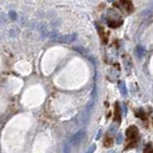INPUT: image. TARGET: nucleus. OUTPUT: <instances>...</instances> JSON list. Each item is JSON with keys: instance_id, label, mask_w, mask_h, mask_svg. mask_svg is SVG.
Masks as SVG:
<instances>
[{"instance_id": "2eb2a0df", "label": "nucleus", "mask_w": 153, "mask_h": 153, "mask_svg": "<svg viewBox=\"0 0 153 153\" xmlns=\"http://www.w3.org/2000/svg\"><path fill=\"white\" fill-rule=\"evenodd\" d=\"M117 143H122V140H123V138H122V133H119L118 135H117Z\"/></svg>"}, {"instance_id": "f03ea898", "label": "nucleus", "mask_w": 153, "mask_h": 153, "mask_svg": "<svg viewBox=\"0 0 153 153\" xmlns=\"http://www.w3.org/2000/svg\"><path fill=\"white\" fill-rule=\"evenodd\" d=\"M138 134H139V130L135 125L129 126L125 131V135L127 137V140H133L138 139Z\"/></svg>"}, {"instance_id": "f3484780", "label": "nucleus", "mask_w": 153, "mask_h": 153, "mask_svg": "<svg viewBox=\"0 0 153 153\" xmlns=\"http://www.w3.org/2000/svg\"><path fill=\"white\" fill-rule=\"evenodd\" d=\"M152 124H153V119H152Z\"/></svg>"}, {"instance_id": "a211bd4d", "label": "nucleus", "mask_w": 153, "mask_h": 153, "mask_svg": "<svg viewBox=\"0 0 153 153\" xmlns=\"http://www.w3.org/2000/svg\"><path fill=\"white\" fill-rule=\"evenodd\" d=\"M112 153H116V152H112Z\"/></svg>"}, {"instance_id": "9d476101", "label": "nucleus", "mask_w": 153, "mask_h": 153, "mask_svg": "<svg viewBox=\"0 0 153 153\" xmlns=\"http://www.w3.org/2000/svg\"><path fill=\"white\" fill-rule=\"evenodd\" d=\"M145 153H153V146L151 143H148L145 148Z\"/></svg>"}, {"instance_id": "1a4fd4ad", "label": "nucleus", "mask_w": 153, "mask_h": 153, "mask_svg": "<svg viewBox=\"0 0 153 153\" xmlns=\"http://www.w3.org/2000/svg\"><path fill=\"white\" fill-rule=\"evenodd\" d=\"M58 37H59V35L58 34V32H56V31L52 32L51 34H50V38H51V39H53V40H55V41L58 40Z\"/></svg>"}, {"instance_id": "423d86ee", "label": "nucleus", "mask_w": 153, "mask_h": 153, "mask_svg": "<svg viewBox=\"0 0 153 153\" xmlns=\"http://www.w3.org/2000/svg\"><path fill=\"white\" fill-rule=\"evenodd\" d=\"M113 139L112 138H110V137H107V138H105V140H104V143H103V145H104V146L105 147H111V146H113Z\"/></svg>"}, {"instance_id": "7ed1b4c3", "label": "nucleus", "mask_w": 153, "mask_h": 153, "mask_svg": "<svg viewBox=\"0 0 153 153\" xmlns=\"http://www.w3.org/2000/svg\"><path fill=\"white\" fill-rule=\"evenodd\" d=\"M77 39V34H64L58 37V40L60 43H72Z\"/></svg>"}, {"instance_id": "dca6fc26", "label": "nucleus", "mask_w": 153, "mask_h": 153, "mask_svg": "<svg viewBox=\"0 0 153 153\" xmlns=\"http://www.w3.org/2000/svg\"><path fill=\"white\" fill-rule=\"evenodd\" d=\"M101 135H102V131L100 130V131H99V134L97 135V140H98V139H99V138H100V137H101Z\"/></svg>"}, {"instance_id": "9b49d317", "label": "nucleus", "mask_w": 153, "mask_h": 153, "mask_svg": "<svg viewBox=\"0 0 153 153\" xmlns=\"http://www.w3.org/2000/svg\"><path fill=\"white\" fill-rule=\"evenodd\" d=\"M9 15H10V17L12 18V19H13V20H15V19L17 18V14L13 10L9 12Z\"/></svg>"}, {"instance_id": "6e6552de", "label": "nucleus", "mask_w": 153, "mask_h": 153, "mask_svg": "<svg viewBox=\"0 0 153 153\" xmlns=\"http://www.w3.org/2000/svg\"><path fill=\"white\" fill-rule=\"evenodd\" d=\"M120 90L122 92V95H126L127 94V90H126V87L124 83H120Z\"/></svg>"}, {"instance_id": "20e7f679", "label": "nucleus", "mask_w": 153, "mask_h": 153, "mask_svg": "<svg viewBox=\"0 0 153 153\" xmlns=\"http://www.w3.org/2000/svg\"><path fill=\"white\" fill-rule=\"evenodd\" d=\"M114 121L117 122H122V115H121V109H120L119 103H115V110H114Z\"/></svg>"}, {"instance_id": "0eeeda50", "label": "nucleus", "mask_w": 153, "mask_h": 153, "mask_svg": "<svg viewBox=\"0 0 153 153\" xmlns=\"http://www.w3.org/2000/svg\"><path fill=\"white\" fill-rule=\"evenodd\" d=\"M137 117L138 118H140V119H142V120H146V113L143 112V109H139V111L137 112Z\"/></svg>"}, {"instance_id": "f8f14e48", "label": "nucleus", "mask_w": 153, "mask_h": 153, "mask_svg": "<svg viewBox=\"0 0 153 153\" xmlns=\"http://www.w3.org/2000/svg\"><path fill=\"white\" fill-rule=\"evenodd\" d=\"M96 150V145H91L89 146V148L87 149V151L85 153H94V151Z\"/></svg>"}, {"instance_id": "4468645a", "label": "nucleus", "mask_w": 153, "mask_h": 153, "mask_svg": "<svg viewBox=\"0 0 153 153\" xmlns=\"http://www.w3.org/2000/svg\"><path fill=\"white\" fill-rule=\"evenodd\" d=\"M74 50H76V51H78V53H80L82 55H85V50L83 49V48L82 47H74Z\"/></svg>"}, {"instance_id": "f257e3e1", "label": "nucleus", "mask_w": 153, "mask_h": 153, "mask_svg": "<svg viewBox=\"0 0 153 153\" xmlns=\"http://www.w3.org/2000/svg\"><path fill=\"white\" fill-rule=\"evenodd\" d=\"M84 137H85V132L82 131V130H80V131L77 132L75 135H73V136L70 138L69 143H70V145H72V146H78V143H80V142L84 139Z\"/></svg>"}, {"instance_id": "39448f33", "label": "nucleus", "mask_w": 153, "mask_h": 153, "mask_svg": "<svg viewBox=\"0 0 153 153\" xmlns=\"http://www.w3.org/2000/svg\"><path fill=\"white\" fill-rule=\"evenodd\" d=\"M38 29H39L42 35L44 34V37H47L48 34H49V31H48V28L45 24H40V25L38 26Z\"/></svg>"}, {"instance_id": "ddd939ff", "label": "nucleus", "mask_w": 153, "mask_h": 153, "mask_svg": "<svg viewBox=\"0 0 153 153\" xmlns=\"http://www.w3.org/2000/svg\"><path fill=\"white\" fill-rule=\"evenodd\" d=\"M63 153H71V147L69 146V143H66L63 148Z\"/></svg>"}]
</instances>
